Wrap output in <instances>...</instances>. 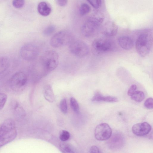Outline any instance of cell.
Instances as JSON below:
<instances>
[{
    "mask_svg": "<svg viewBox=\"0 0 153 153\" xmlns=\"http://www.w3.org/2000/svg\"><path fill=\"white\" fill-rule=\"evenodd\" d=\"M17 135L14 121L11 118L5 120L0 126V147L13 141Z\"/></svg>",
    "mask_w": 153,
    "mask_h": 153,
    "instance_id": "obj_1",
    "label": "cell"
},
{
    "mask_svg": "<svg viewBox=\"0 0 153 153\" xmlns=\"http://www.w3.org/2000/svg\"><path fill=\"white\" fill-rule=\"evenodd\" d=\"M152 44V37L150 32L146 30L141 33L136 42V49L141 56H146L149 52Z\"/></svg>",
    "mask_w": 153,
    "mask_h": 153,
    "instance_id": "obj_2",
    "label": "cell"
},
{
    "mask_svg": "<svg viewBox=\"0 0 153 153\" xmlns=\"http://www.w3.org/2000/svg\"><path fill=\"white\" fill-rule=\"evenodd\" d=\"M59 55L55 51H48L45 52L41 58V62L45 73H48L54 70L59 63Z\"/></svg>",
    "mask_w": 153,
    "mask_h": 153,
    "instance_id": "obj_3",
    "label": "cell"
},
{
    "mask_svg": "<svg viewBox=\"0 0 153 153\" xmlns=\"http://www.w3.org/2000/svg\"><path fill=\"white\" fill-rule=\"evenodd\" d=\"M102 18L90 17L84 22L81 28L82 35L86 37H90L97 32L100 26L103 21Z\"/></svg>",
    "mask_w": 153,
    "mask_h": 153,
    "instance_id": "obj_4",
    "label": "cell"
},
{
    "mask_svg": "<svg viewBox=\"0 0 153 153\" xmlns=\"http://www.w3.org/2000/svg\"><path fill=\"white\" fill-rule=\"evenodd\" d=\"M72 34L65 30L59 31L56 33L50 40L51 46L58 48L70 44L74 40Z\"/></svg>",
    "mask_w": 153,
    "mask_h": 153,
    "instance_id": "obj_5",
    "label": "cell"
},
{
    "mask_svg": "<svg viewBox=\"0 0 153 153\" xmlns=\"http://www.w3.org/2000/svg\"><path fill=\"white\" fill-rule=\"evenodd\" d=\"M39 53V49L35 44L28 43L24 45L21 48L20 54L22 57L27 61L35 59Z\"/></svg>",
    "mask_w": 153,
    "mask_h": 153,
    "instance_id": "obj_6",
    "label": "cell"
},
{
    "mask_svg": "<svg viewBox=\"0 0 153 153\" xmlns=\"http://www.w3.org/2000/svg\"><path fill=\"white\" fill-rule=\"evenodd\" d=\"M69 49L72 54L80 58L86 56L89 52L87 45L84 42L80 40H73L69 44Z\"/></svg>",
    "mask_w": 153,
    "mask_h": 153,
    "instance_id": "obj_7",
    "label": "cell"
},
{
    "mask_svg": "<svg viewBox=\"0 0 153 153\" xmlns=\"http://www.w3.org/2000/svg\"><path fill=\"white\" fill-rule=\"evenodd\" d=\"M111 47V43L110 41L97 38L93 41L91 45V50L94 54L98 55L109 51Z\"/></svg>",
    "mask_w": 153,
    "mask_h": 153,
    "instance_id": "obj_8",
    "label": "cell"
},
{
    "mask_svg": "<svg viewBox=\"0 0 153 153\" xmlns=\"http://www.w3.org/2000/svg\"><path fill=\"white\" fill-rule=\"evenodd\" d=\"M112 134L111 128L106 123H102L98 125L94 130L95 138L100 141L108 140Z\"/></svg>",
    "mask_w": 153,
    "mask_h": 153,
    "instance_id": "obj_9",
    "label": "cell"
},
{
    "mask_svg": "<svg viewBox=\"0 0 153 153\" xmlns=\"http://www.w3.org/2000/svg\"><path fill=\"white\" fill-rule=\"evenodd\" d=\"M107 140L108 147L113 150H117L122 148L124 143V139L123 134L117 132L111 135Z\"/></svg>",
    "mask_w": 153,
    "mask_h": 153,
    "instance_id": "obj_10",
    "label": "cell"
},
{
    "mask_svg": "<svg viewBox=\"0 0 153 153\" xmlns=\"http://www.w3.org/2000/svg\"><path fill=\"white\" fill-rule=\"evenodd\" d=\"M27 80L26 75L23 72H16L12 76L10 80L12 86L15 88H19L24 86Z\"/></svg>",
    "mask_w": 153,
    "mask_h": 153,
    "instance_id": "obj_11",
    "label": "cell"
},
{
    "mask_svg": "<svg viewBox=\"0 0 153 153\" xmlns=\"http://www.w3.org/2000/svg\"><path fill=\"white\" fill-rule=\"evenodd\" d=\"M151 130V126L146 122L137 123L134 125L132 128L133 133L139 136H144L148 134Z\"/></svg>",
    "mask_w": 153,
    "mask_h": 153,
    "instance_id": "obj_12",
    "label": "cell"
},
{
    "mask_svg": "<svg viewBox=\"0 0 153 153\" xmlns=\"http://www.w3.org/2000/svg\"><path fill=\"white\" fill-rule=\"evenodd\" d=\"M118 27L114 22H107L103 26L102 32L104 35L108 37L115 36L117 33Z\"/></svg>",
    "mask_w": 153,
    "mask_h": 153,
    "instance_id": "obj_13",
    "label": "cell"
},
{
    "mask_svg": "<svg viewBox=\"0 0 153 153\" xmlns=\"http://www.w3.org/2000/svg\"><path fill=\"white\" fill-rule=\"evenodd\" d=\"M119 45L123 49L129 50L132 48L134 43L132 39L130 37L123 36L120 37L118 39Z\"/></svg>",
    "mask_w": 153,
    "mask_h": 153,
    "instance_id": "obj_14",
    "label": "cell"
},
{
    "mask_svg": "<svg viewBox=\"0 0 153 153\" xmlns=\"http://www.w3.org/2000/svg\"><path fill=\"white\" fill-rule=\"evenodd\" d=\"M92 101H104L108 102H115L118 101L117 98L111 96H104L99 92H96L91 99Z\"/></svg>",
    "mask_w": 153,
    "mask_h": 153,
    "instance_id": "obj_15",
    "label": "cell"
},
{
    "mask_svg": "<svg viewBox=\"0 0 153 153\" xmlns=\"http://www.w3.org/2000/svg\"><path fill=\"white\" fill-rule=\"evenodd\" d=\"M38 11L41 15L46 16L51 12V9L45 2L42 1L39 3L37 7Z\"/></svg>",
    "mask_w": 153,
    "mask_h": 153,
    "instance_id": "obj_16",
    "label": "cell"
},
{
    "mask_svg": "<svg viewBox=\"0 0 153 153\" xmlns=\"http://www.w3.org/2000/svg\"><path fill=\"white\" fill-rule=\"evenodd\" d=\"M44 95L45 99L50 102H53L55 97L51 86L49 85H46L44 89Z\"/></svg>",
    "mask_w": 153,
    "mask_h": 153,
    "instance_id": "obj_17",
    "label": "cell"
},
{
    "mask_svg": "<svg viewBox=\"0 0 153 153\" xmlns=\"http://www.w3.org/2000/svg\"><path fill=\"white\" fill-rule=\"evenodd\" d=\"M9 61L5 56H0V74L4 72L9 67Z\"/></svg>",
    "mask_w": 153,
    "mask_h": 153,
    "instance_id": "obj_18",
    "label": "cell"
},
{
    "mask_svg": "<svg viewBox=\"0 0 153 153\" xmlns=\"http://www.w3.org/2000/svg\"><path fill=\"white\" fill-rule=\"evenodd\" d=\"M131 98L134 101L137 102L142 101L145 98L144 93L140 91H136L131 96Z\"/></svg>",
    "mask_w": 153,
    "mask_h": 153,
    "instance_id": "obj_19",
    "label": "cell"
},
{
    "mask_svg": "<svg viewBox=\"0 0 153 153\" xmlns=\"http://www.w3.org/2000/svg\"><path fill=\"white\" fill-rule=\"evenodd\" d=\"M60 148L61 151L64 153L74 152L72 148L68 143H62L60 144Z\"/></svg>",
    "mask_w": 153,
    "mask_h": 153,
    "instance_id": "obj_20",
    "label": "cell"
},
{
    "mask_svg": "<svg viewBox=\"0 0 153 153\" xmlns=\"http://www.w3.org/2000/svg\"><path fill=\"white\" fill-rule=\"evenodd\" d=\"M70 103L72 110L76 113H79V107L76 99L74 97H71L70 99Z\"/></svg>",
    "mask_w": 153,
    "mask_h": 153,
    "instance_id": "obj_21",
    "label": "cell"
},
{
    "mask_svg": "<svg viewBox=\"0 0 153 153\" xmlns=\"http://www.w3.org/2000/svg\"><path fill=\"white\" fill-rule=\"evenodd\" d=\"M91 8L87 4L84 3L82 4L79 8V12L80 14L83 16L88 13L90 11Z\"/></svg>",
    "mask_w": 153,
    "mask_h": 153,
    "instance_id": "obj_22",
    "label": "cell"
},
{
    "mask_svg": "<svg viewBox=\"0 0 153 153\" xmlns=\"http://www.w3.org/2000/svg\"><path fill=\"white\" fill-rule=\"evenodd\" d=\"M60 108L64 114H66L68 111V106L66 100L63 99L61 100L59 104Z\"/></svg>",
    "mask_w": 153,
    "mask_h": 153,
    "instance_id": "obj_23",
    "label": "cell"
},
{
    "mask_svg": "<svg viewBox=\"0 0 153 153\" xmlns=\"http://www.w3.org/2000/svg\"><path fill=\"white\" fill-rule=\"evenodd\" d=\"M55 30V27L53 25H50L44 29L43 31V34L46 36H49L52 34Z\"/></svg>",
    "mask_w": 153,
    "mask_h": 153,
    "instance_id": "obj_24",
    "label": "cell"
},
{
    "mask_svg": "<svg viewBox=\"0 0 153 153\" xmlns=\"http://www.w3.org/2000/svg\"><path fill=\"white\" fill-rule=\"evenodd\" d=\"M70 137V133L67 131L62 130L60 134V139L62 141H65L69 139Z\"/></svg>",
    "mask_w": 153,
    "mask_h": 153,
    "instance_id": "obj_25",
    "label": "cell"
},
{
    "mask_svg": "<svg viewBox=\"0 0 153 153\" xmlns=\"http://www.w3.org/2000/svg\"><path fill=\"white\" fill-rule=\"evenodd\" d=\"M25 3V0H13L12 4L15 8H20L24 6Z\"/></svg>",
    "mask_w": 153,
    "mask_h": 153,
    "instance_id": "obj_26",
    "label": "cell"
},
{
    "mask_svg": "<svg viewBox=\"0 0 153 153\" xmlns=\"http://www.w3.org/2000/svg\"><path fill=\"white\" fill-rule=\"evenodd\" d=\"M7 99V96L4 93H0V110L4 107Z\"/></svg>",
    "mask_w": 153,
    "mask_h": 153,
    "instance_id": "obj_27",
    "label": "cell"
},
{
    "mask_svg": "<svg viewBox=\"0 0 153 153\" xmlns=\"http://www.w3.org/2000/svg\"><path fill=\"white\" fill-rule=\"evenodd\" d=\"M92 6L95 9L99 8L101 4V0H87Z\"/></svg>",
    "mask_w": 153,
    "mask_h": 153,
    "instance_id": "obj_28",
    "label": "cell"
},
{
    "mask_svg": "<svg viewBox=\"0 0 153 153\" xmlns=\"http://www.w3.org/2000/svg\"><path fill=\"white\" fill-rule=\"evenodd\" d=\"M153 99L152 97L147 98L145 101L144 106L148 109H152L153 108Z\"/></svg>",
    "mask_w": 153,
    "mask_h": 153,
    "instance_id": "obj_29",
    "label": "cell"
},
{
    "mask_svg": "<svg viewBox=\"0 0 153 153\" xmlns=\"http://www.w3.org/2000/svg\"><path fill=\"white\" fill-rule=\"evenodd\" d=\"M137 88V86L135 85H131L128 91L127 94L128 95H131L136 91Z\"/></svg>",
    "mask_w": 153,
    "mask_h": 153,
    "instance_id": "obj_30",
    "label": "cell"
},
{
    "mask_svg": "<svg viewBox=\"0 0 153 153\" xmlns=\"http://www.w3.org/2000/svg\"><path fill=\"white\" fill-rule=\"evenodd\" d=\"M90 153H100V152L99 148L96 146H93L90 148Z\"/></svg>",
    "mask_w": 153,
    "mask_h": 153,
    "instance_id": "obj_31",
    "label": "cell"
},
{
    "mask_svg": "<svg viewBox=\"0 0 153 153\" xmlns=\"http://www.w3.org/2000/svg\"><path fill=\"white\" fill-rule=\"evenodd\" d=\"M57 4L61 7L65 6L67 4L68 0H56Z\"/></svg>",
    "mask_w": 153,
    "mask_h": 153,
    "instance_id": "obj_32",
    "label": "cell"
}]
</instances>
